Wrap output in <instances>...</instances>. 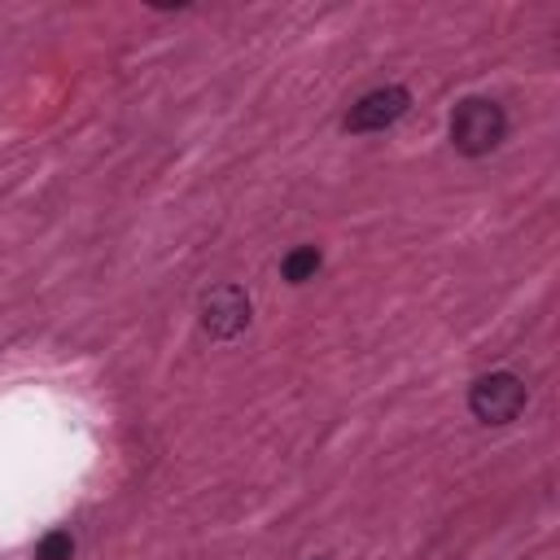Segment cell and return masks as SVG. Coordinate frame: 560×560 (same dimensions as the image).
<instances>
[{
  "label": "cell",
  "mask_w": 560,
  "mask_h": 560,
  "mask_svg": "<svg viewBox=\"0 0 560 560\" xmlns=\"http://www.w3.org/2000/svg\"><path fill=\"white\" fill-rule=\"evenodd\" d=\"M508 140V114L490 96H464L451 109V144L464 158H486Z\"/></svg>",
  "instance_id": "6da1fadb"
},
{
  "label": "cell",
  "mask_w": 560,
  "mask_h": 560,
  "mask_svg": "<svg viewBox=\"0 0 560 560\" xmlns=\"http://www.w3.org/2000/svg\"><path fill=\"white\" fill-rule=\"evenodd\" d=\"M529 402V389L516 372H481L468 385V411L481 424H512Z\"/></svg>",
  "instance_id": "7a4b0ae2"
},
{
  "label": "cell",
  "mask_w": 560,
  "mask_h": 560,
  "mask_svg": "<svg viewBox=\"0 0 560 560\" xmlns=\"http://www.w3.org/2000/svg\"><path fill=\"white\" fill-rule=\"evenodd\" d=\"M411 105V92L402 83H381V88H368L341 118V131L350 136H376L385 127H394Z\"/></svg>",
  "instance_id": "3957f363"
},
{
  "label": "cell",
  "mask_w": 560,
  "mask_h": 560,
  "mask_svg": "<svg viewBox=\"0 0 560 560\" xmlns=\"http://www.w3.org/2000/svg\"><path fill=\"white\" fill-rule=\"evenodd\" d=\"M249 293L241 284H214L210 293H201V306H197V324L206 337L214 341H232L249 328Z\"/></svg>",
  "instance_id": "277c9868"
},
{
  "label": "cell",
  "mask_w": 560,
  "mask_h": 560,
  "mask_svg": "<svg viewBox=\"0 0 560 560\" xmlns=\"http://www.w3.org/2000/svg\"><path fill=\"white\" fill-rule=\"evenodd\" d=\"M319 267H324L319 245H293V249L280 258V280H284V284H306V280H315Z\"/></svg>",
  "instance_id": "5b68a950"
},
{
  "label": "cell",
  "mask_w": 560,
  "mask_h": 560,
  "mask_svg": "<svg viewBox=\"0 0 560 560\" xmlns=\"http://www.w3.org/2000/svg\"><path fill=\"white\" fill-rule=\"evenodd\" d=\"M70 556H74L70 529H48V534L35 542V560H70Z\"/></svg>",
  "instance_id": "8992f818"
},
{
  "label": "cell",
  "mask_w": 560,
  "mask_h": 560,
  "mask_svg": "<svg viewBox=\"0 0 560 560\" xmlns=\"http://www.w3.org/2000/svg\"><path fill=\"white\" fill-rule=\"evenodd\" d=\"M315 560H324V556H315Z\"/></svg>",
  "instance_id": "52a82bcc"
}]
</instances>
